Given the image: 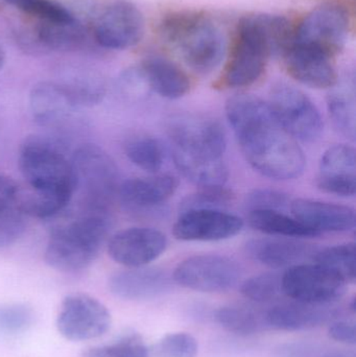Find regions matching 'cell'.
Listing matches in <instances>:
<instances>
[{
	"label": "cell",
	"mask_w": 356,
	"mask_h": 357,
	"mask_svg": "<svg viewBox=\"0 0 356 357\" xmlns=\"http://www.w3.org/2000/svg\"><path fill=\"white\" fill-rule=\"evenodd\" d=\"M26 215L18 206L0 214V249L16 243L24 233Z\"/></svg>",
	"instance_id": "b9f144b4"
},
{
	"label": "cell",
	"mask_w": 356,
	"mask_h": 357,
	"mask_svg": "<svg viewBox=\"0 0 356 357\" xmlns=\"http://www.w3.org/2000/svg\"><path fill=\"white\" fill-rule=\"evenodd\" d=\"M86 31L79 19L71 21H40L27 38V50L40 52H70L83 45ZM25 41V42H26Z\"/></svg>",
	"instance_id": "d4e9b609"
},
{
	"label": "cell",
	"mask_w": 356,
	"mask_h": 357,
	"mask_svg": "<svg viewBox=\"0 0 356 357\" xmlns=\"http://www.w3.org/2000/svg\"><path fill=\"white\" fill-rule=\"evenodd\" d=\"M315 346L307 343L284 345L277 351V357H318Z\"/></svg>",
	"instance_id": "bcb514c9"
},
{
	"label": "cell",
	"mask_w": 356,
	"mask_h": 357,
	"mask_svg": "<svg viewBox=\"0 0 356 357\" xmlns=\"http://www.w3.org/2000/svg\"><path fill=\"white\" fill-rule=\"evenodd\" d=\"M18 165L29 188L75 193L71 159L67 158L64 148L56 140L39 135L25 138L19 151Z\"/></svg>",
	"instance_id": "5b68a950"
},
{
	"label": "cell",
	"mask_w": 356,
	"mask_h": 357,
	"mask_svg": "<svg viewBox=\"0 0 356 357\" xmlns=\"http://www.w3.org/2000/svg\"><path fill=\"white\" fill-rule=\"evenodd\" d=\"M284 296L299 303L334 305L346 293L347 283L320 264L291 266L281 277Z\"/></svg>",
	"instance_id": "9c48e42d"
},
{
	"label": "cell",
	"mask_w": 356,
	"mask_h": 357,
	"mask_svg": "<svg viewBox=\"0 0 356 357\" xmlns=\"http://www.w3.org/2000/svg\"><path fill=\"white\" fill-rule=\"evenodd\" d=\"M146 21L141 10L121 0L106 8L96 21L95 38L102 47L123 50L137 45L144 36Z\"/></svg>",
	"instance_id": "7c38bea8"
},
{
	"label": "cell",
	"mask_w": 356,
	"mask_h": 357,
	"mask_svg": "<svg viewBox=\"0 0 356 357\" xmlns=\"http://www.w3.org/2000/svg\"><path fill=\"white\" fill-rule=\"evenodd\" d=\"M33 320V310L25 304H0V333L4 335L23 333L31 326Z\"/></svg>",
	"instance_id": "f35d334b"
},
{
	"label": "cell",
	"mask_w": 356,
	"mask_h": 357,
	"mask_svg": "<svg viewBox=\"0 0 356 357\" xmlns=\"http://www.w3.org/2000/svg\"><path fill=\"white\" fill-rule=\"evenodd\" d=\"M148 89L169 100H178L189 92L187 73L169 59L161 56L146 58L139 68Z\"/></svg>",
	"instance_id": "cb8c5ba5"
},
{
	"label": "cell",
	"mask_w": 356,
	"mask_h": 357,
	"mask_svg": "<svg viewBox=\"0 0 356 357\" xmlns=\"http://www.w3.org/2000/svg\"><path fill=\"white\" fill-rule=\"evenodd\" d=\"M171 149L207 158L223 159L227 149L225 130L212 117L185 113L173 116L167 126Z\"/></svg>",
	"instance_id": "ba28073f"
},
{
	"label": "cell",
	"mask_w": 356,
	"mask_h": 357,
	"mask_svg": "<svg viewBox=\"0 0 356 357\" xmlns=\"http://www.w3.org/2000/svg\"><path fill=\"white\" fill-rule=\"evenodd\" d=\"M238 29L259 42L271 58H284L294 42L295 29L286 17L252 14L240 19Z\"/></svg>",
	"instance_id": "603a6c76"
},
{
	"label": "cell",
	"mask_w": 356,
	"mask_h": 357,
	"mask_svg": "<svg viewBox=\"0 0 356 357\" xmlns=\"http://www.w3.org/2000/svg\"><path fill=\"white\" fill-rule=\"evenodd\" d=\"M110 229L109 212L81 210L52 231L44 253L46 264L59 272L85 270L98 258Z\"/></svg>",
	"instance_id": "7a4b0ae2"
},
{
	"label": "cell",
	"mask_w": 356,
	"mask_h": 357,
	"mask_svg": "<svg viewBox=\"0 0 356 357\" xmlns=\"http://www.w3.org/2000/svg\"><path fill=\"white\" fill-rule=\"evenodd\" d=\"M290 210L298 222L319 235L348 232L355 228V211L349 206L319 199H295L291 202Z\"/></svg>",
	"instance_id": "e0dca14e"
},
{
	"label": "cell",
	"mask_w": 356,
	"mask_h": 357,
	"mask_svg": "<svg viewBox=\"0 0 356 357\" xmlns=\"http://www.w3.org/2000/svg\"><path fill=\"white\" fill-rule=\"evenodd\" d=\"M125 156L136 167L150 174H156L164 165V149L156 138L137 136L125 146Z\"/></svg>",
	"instance_id": "d6a6232c"
},
{
	"label": "cell",
	"mask_w": 356,
	"mask_h": 357,
	"mask_svg": "<svg viewBox=\"0 0 356 357\" xmlns=\"http://www.w3.org/2000/svg\"><path fill=\"white\" fill-rule=\"evenodd\" d=\"M317 177L326 178H356V153L348 144H336L322 155Z\"/></svg>",
	"instance_id": "836d02e7"
},
{
	"label": "cell",
	"mask_w": 356,
	"mask_h": 357,
	"mask_svg": "<svg viewBox=\"0 0 356 357\" xmlns=\"http://www.w3.org/2000/svg\"><path fill=\"white\" fill-rule=\"evenodd\" d=\"M18 185L8 176L0 174V214L15 207L18 202Z\"/></svg>",
	"instance_id": "ee69618b"
},
{
	"label": "cell",
	"mask_w": 356,
	"mask_h": 357,
	"mask_svg": "<svg viewBox=\"0 0 356 357\" xmlns=\"http://www.w3.org/2000/svg\"><path fill=\"white\" fill-rule=\"evenodd\" d=\"M281 274L263 273L255 275L242 282L240 293L247 299L256 303H270L284 295Z\"/></svg>",
	"instance_id": "e575fe53"
},
{
	"label": "cell",
	"mask_w": 356,
	"mask_h": 357,
	"mask_svg": "<svg viewBox=\"0 0 356 357\" xmlns=\"http://www.w3.org/2000/svg\"><path fill=\"white\" fill-rule=\"evenodd\" d=\"M29 109L38 126L56 130L66 127L79 108L58 82H41L29 93Z\"/></svg>",
	"instance_id": "d6986e66"
},
{
	"label": "cell",
	"mask_w": 356,
	"mask_h": 357,
	"mask_svg": "<svg viewBox=\"0 0 356 357\" xmlns=\"http://www.w3.org/2000/svg\"><path fill=\"white\" fill-rule=\"evenodd\" d=\"M8 3L40 21H71L77 19L66 6L54 0H6Z\"/></svg>",
	"instance_id": "74e56055"
},
{
	"label": "cell",
	"mask_w": 356,
	"mask_h": 357,
	"mask_svg": "<svg viewBox=\"0 0 356 357\" xmlns=\"http://www.w3.org/2000/svg\"><path fill=\"white\" fill-rule=\"evenodd\" d=\"M217 322L229 333L249 337L268 331L265 312L242 305H228L215 314Z\"/></svg>",
	"instance_id": "4dcf8cb0"
},
{
	"label": "cell",
	"mask_w": 356,
	"mask_h": 357,
	"mask_svg": "<svg viewBox=\"0 0 356 357\" xmlns=\"http://www.w3.org/2000/svg\"><path fill=\"white\" fill-rule=\"evenodd\" d=\"M171 157L178 171L184 178L200 188L225 186L229 171L223 159L192 156L171 149Z\"/></svg>",
	"instance_id": "4316f807"
},
{
	"label": "cell",
	"mask_w": 356,
	"mask_h": 357,
	"mask_svg": "<svg viewBox=\"0 0 356 357\" xmlns=\"http://www.w3.org/2000/svg\"><path fill=\"white\" fill-rule=\"evenodd\" d=\"M244 220L221 209H192L180 212L173 232L182 241H221L236 236Z\"/></svg>",
	"instance_id": "4fadbf2b"
},
{
	"label": "cell",
	"mask_w": 356,
	"mask_h": 357,
	"mask_svg": "<svg viewBox=\"0 0 356 357\" xmlns=\"http://www.w3.org/2000/svg\"><path fill=\"white\" fill-rule=\"evenodd\" d=\"M58 83L79 108L100 104L106 94L104 79L93 71L86 69L69 71Z\"/></svg>",
	"instance_id": "f546056e"
},
{
	"label": "cell",
	"mask_w": 356,
	"mask_h": 357,
	"mask_svg": "<svg viewBox=\"0 0 356 357\" xmlns=\"http://www.w3.org/2000/svg\"><path fill=\"white\" fill-rule=\"evenodd\" d=\"M318 357H356V354L351 350L334 349L324 352Z\"/></svg>",
	"instance_id": "7dc6e473"
},
{
	"label": "cell",
	"mask_w": 356,
	"mask_h": 357,
	"mask_svg": "<svg viewBox=\"0 0 356 357\" xmlns=\"http://www.w3.org/2000/svg\"><path fill=\"white\" fill-rule=\"evenodd\" d=\"M4 63H6V52H4L3 47L0 45V70L3 67Z\"/></svg>",
	"instance_id": "c3c4849f"
},
{
	"label": "cell",
	"mask_w": 356,
	"mask_h": 357,
	"mask_svg": "<svg viewBox=\"0 0 356 357\" xmlns=\"http://www.w3.org/2000/svg\"><path fill=\"white\" fill-rule=\"evenodd\" d=\"M70 191L36 190L29 188L19 193L17 206L26 216L52 218L64 211L72 201Z\"/></svg>",
	"instance_id": "f1b7e54d"
},
{
	"label": "cell",
	"mask_w": 356,
	"mask_h": 357,
	"mask_svg": "<svg viewBox=\"0 0 356 357\" xmlns=\"http://www.w3.org/2000/svg\"><path fill=\"white\" fill-rule=\"evenodd\" d=\"M339 312L332 305L284 303L265 310V322L269 329L279 331H304L317 328L334 320Z\"/></svg>",
	"instance_id": "7402d4cb"
},
{
	"label": "cell",
	"mask_w": 356,
	"mask_h": 357,
	"mask_svg": "<svg viewBox=\"0 0 356 357\" xmlns=\"http://www.w3.org/2000/svg\"><path fill=\"white\" fill-rule=\"evenodd\" d=\"M83 357H150V351L141 337L127 335L108 345L90 348Z\"/></svg>",
	"instance_id": "8d00e7d4"
},
{
	"label": "cell",
	"mask_w": 356,
	"mask_h": 357,
	"mask_svg": "<svg viewBox=\"0 0 356 357\" xmlns=\"http://www.w3.org/2000/svg\"><path fill=\"white\" fill-rule=\"evenodd\" d=\"M173 287V277L160 268L138 266L115 273L109 279V289L125 301H148L164 296Z\"/></svg>",
	"instance_id": "9a60e30c"
},
{
	"label": "cell",
	"mask_w": 356,
	"mask_h": 357,
	"mask_svg": "<svg viewBox=\"0 0 356 357\" xmlns=\"http://www.w3.org/2000/svg\"><path fill=\"white\" fill-rule=\"evenodd\" d=\"M178 186L179 181L171 175L133 178L121 183L117 197L125 211L139 215L159 209L175 195Z\"/></svg>",
	"instance_id": "2e32d148"
},
{
	"label": "cell",
	"mask_w": 356,
	"mask_h": 357,
	"mask_svg": "<svg viewBox=\"0 0 356 357\" xmlns=\"http://www.w3.org/2000/svg\"><path fill=\"white\" fill-rule=\"evenodd\" d=\"M355 77L348 75L338 79L330 89L327 109L336 131L350 140L356 135Z\"/></svg>",
	"instance_id": "484cf974"
},
{
	"label": "cell",
	"mask_w": 356,
	"mask_h": 357,
	"mask_svg": "<svg viewBox=\"0 0 356 357\" xmlns=\"http://www.w3.org/2000/svg\"><path fill=\"white\" fill-rule=\"evenodd\" d=\"M160 33L196 73H210L225 56L223 31L202 13L188 10L169 15L161 22Z\"/></svg>",
	"instance_id": "3957f363"
},
{
	"label": "cell",
	"mask_w": 356,
	"mask_h": 357,
	"mask_svg": "<svg viewBox=\"0 0 356 357\" xmlns=\"http://www.w3.org/2000/svg\"><path fill=\"white\" fill-rule=\"evenodd\" d=\"M234 201V195L225 186L205 187L184 197L180 212L192 209L226 210Z\"/></svg>",
	"instance_id": "d590c367"
},
{
	"label": "cell",
	"mask_w": 356,
	"mask_h": 357,
	"mask_svg": "<svg viewBox=\"0 0 356 357\" xmlns=\"http://www.w3.org/2000/svg\"><path fill=\"white\" fill-rule=\"evenodd\" d=\"M248 222L254 230L271 236L298 239L320 236L303 226L294 216L277 210H251Z\"/></svg>",
	"instance_id": "83f0119b"
},
{
	"label": "cell",
	"mask_w": 356,
	"mask_h": 357,
	"mask_svg": "<svg viewBox=\"0 0 356 357\" xmlns=\"http://www.w3.org/2000/svg\"><path fill=\"white\" fill-rule=\"evenodd\" d=\"M317 250L298 238L288 237L252 239L246 245L247 253L252 259L272 268H288L311 260Z\"/></svg>",
	"instance_id": "44dd1931"
},
{
	"label": "cell",
	"mask_w": 356,
	"mask_h": 357,
	"mask_svg": "<svg viewBox=\"0 0 356 357\" xmlns=\"http://www.w3.org/2000/svg\"><path fill=\"white\" fill-rule=\"evenodd\" d=\"M272 113L286 133L297 142H315L324 131L321 113L301 90L286 83L272 88L268 102Z\"/></svg>",
	"instance_id": "8992f818"
},
{
	"label": "cell",
	"mask_w": 356,
	"mask_h": 357,
	"mask_svg": "<svg viewBox=\"0 0 356 357\" xmlns=\"http://www.w3.org/2000/svg\"><path fill=\"white\" fill-rule=\"evenodd\" d=\"M167 248L161 231L148 227H134L115 233L108 243L109 256L125 268L148 266L158 259Z\"/></svg>",
	"instance_id": "5bb4252c"
},
{
	"label": "cell",
	"mask_w": 356,
	"mask_h": 357,
	"mask_svg": "<svg viewBox=\"0 0 356 357\" xmlns=\"http://www.w3.org/2000/svg\"><path fill=\"white\" fill-rule=\"evenodd\" d=\"M56 327L61 335L69 341H90L102 337L110 329L111 314L95 298L72 294L61 304Z\"/></svg>",
	"instance_id": "8fae6325"
},
{
	"label": "cell",
	"mask_w": 356,
	"mask_h": 357,
	"mask_svg": "<svg viewBox=\"0 0 356 357\" xmlns=\"http://www.w3.org/2000/svg\"><path fill=\"white\" fill-rule=\"evenodd\" d=\"M240 266L231 258L204 254L186 258L173 271V280L180 287L200 293H224L240 279Z\"/></svg>",
	"instance_id": "30bf717a"
},
{
	"label": "cell",
	"mask_w": 356,
	"mask_h": 357,
	"mask_svg": "<svg viewBox=\"0 0 356 357\" xmlns=\"http://www.w3.org/2000/svg\"><path fill=\"white\" fill-rule=\"evenodd\" d=\"M270 58L269 52L258 41L238 31L235 45L224 73L223 85L228 88L253 85L263 77Z\"/></svg>",
	"instance_id": "ac0fdd59"
},
{
	"label": "cell",
	"mask_w": 356,
	"mask_h": 357,
	"mask_svg": "<svg viewBox=\"0 0 356 357\" xmlns=\"http://www.w3.org/2000/svg\"><path fill=\"white\" fill-rule=\"evenodd\" d=\"M75 195H79L81 210L109 212L118 195L119 173L112 157L95 144L79 146L71 158Z\"/></svg>",
	"instance_id": "277c9868"
},
{
	"label": "cell",
	"mask_w": 356,
	"mask_h": 357,
	"mask_svg": "<svg viewBox=\"0 0 356 357\" xmlns=\"http://www.w3.org/2000/svg\"><path fill=\"white\" fill-rule=\"evenodd\" d=\"M350 18L344 6L326 3L311 10L295 29V45L311 48L334 59L346 45Z\"/></svg>",
	"instance_id": "52a82bcc"
},
{
	"label": "cell",
	"mask_w": 356,
	"mask_h": 357,
	"mask_svg": "<svg viewBox=\"0 0 356 357\" xmlns=\"http://www.w3.org/2000/svg\"><path fill=\"white\" fill-rule=\"evenodd\" d=\"M311 261L340 276L345 282L356 280V247L355 243H341L318 249Z\"/></svg>",
	"instance_id": "1f68e13d"
},
{
	"label": "cell",
	"mask_w": 356,
	"mask_h": 357,
	"mask_svg": "<svg viewBox=\"0 0 356 357\" xmlns=\"http://www.w3.org/2000/svg\"><path fill=\"white\" fill-rule=\"evenodd\" d=\"M292 199L286 193L275 189H255L249 193L246 199V206L251 210H282L290 208Z\"/></svg>",
	"instance_id": "60d3db41"
},
{
	"label": "cell",
	"mask_w": 356,
	"mask_h": 357,
	"mask_svg": "<svg viewBox=\"0 0 356 357\" xmlns=\"http://www.w3.org/2000/svg\"><path fill=\"white\" fill-rule=\"evenodd\" d=\"M318 188L325 193L341 197H353L356 193V178H326L317 177Z\"/></svg>",
	"instance_id": "7bdbcfd3"
},
{
	"label": "cell",
	"mask_w": 356,
	"mask_h": 357,
	"mask_svg": "<svg viewBox=\"0 0 356 357\" xmlns=\"http://www.w3.org/2000/svg\"><path fill=\"white\" fill-rule=\"evenodd\" d=\"M330 339L346 345H355L356 326L351 321H336L332 323L328 328Z\"/></svg>",
	"instance_id": "f6af8a7d"
},
{
	"label": "cell",
	"mask_w": 356,
	"mask_h": 357,
	"mask_svg": "<svg viewBox=\"0 0 356 357\" xmlns=\"http://www.w3.org/2000/svg\"><path fill=\"white\" fill-rule=\"evenodd\" d=\"M284 60L288 75L303 85L330 89L338 81L332 59L317 50L293 44Z\"/></svg>",
	"instance_id": "ffe728a7"
},
{
	"label": "cell",
	"mask_w": 356,
	"mask_h": 357,
	"mask_svg": "<svg viewBox=\"0 0 356 357\" xmlns=\"http://www.w3.org/2000/svg\"><path fill=\"white\" fill-rule=\"evenodd\" d=\"M226 116L245 159L257 173L278 181L294 180L304 173V152L279 125L267 102L252 94H235L226 102Z\"/></svg>",
	"instance_id": "6da1fadb"
},
{
	"label": "cell",
	"mask_w": 356,
	"mask_h": 357,
	"mask_svg": "<svg viewBox=\"0 0 356 357\" xmlns=\"http://www.w3.org/2000/svg\"><path fill=\"white\" fill-rule=\"evenodd\" d=\"M199 351L196 340L187 333L165 335L157 344L156 357H196Z\"/></svg>",
	"instance_id": "ab89813d"
}]
</instances>
